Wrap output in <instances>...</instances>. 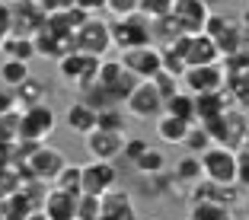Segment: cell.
I'll return each mask as SVG.
<instances>
[{
    "label": "cell",
    "instance_id": "6da1fadb",
    "mask_svg": "<svg viewBox=\"0 0 249 220\" xmlns=\"http://www.w3.org/2000/svg\"><path fill=\"white\" fill-rule=\"evenodd\" d=\"M112 29V45L115 48H141V45H154V32H150V19L144 13H128L109 19Z\"/></svg>",
    "mask_w": 249,
    "mask_h": 220
},
{
    "label": "cell",
    "instance_id": "7a4b0ae2",
    "mask_svg": "<svg viewBox=\"0 0 249 220\" xmlns=\"http://www.w3.org/2000/svg\"><path fill=\"white\" fill-rule=\"evenodd\" d=\"M99 61H103V58H96V54H87V51H77V48H71V51H67L64 58H58L54 64H58V77L67 83V86L83 89V86H89V83L96 80Z\"/></svg>",
    "mask_w": 249,
    "mask_h": 220
},
{
    "label": "cell",
    "instance_id": "3957f363",
    "mask_svg": "<svg viewBox=\"0 0 249 220\" xmlns=\"http://www.w3.org/2000/svg\"><path fill=\"white\" fill-rule=\"evenodd\" d=\"M73 48H77V51H87V54H96V58H106V51L115 48V45H112L109 19H96V16H89L80 29L73 32Z\"/></svg>",
    "mask_w": 249,
    "mask_h": 220
},
{
    "label": "cell",
    "instance_id": "277c9868",
    "mask_svg": "<svg viewBox=\"0 0 249 220\" xmlns=\"http://www.w3.org/2000/svg\"><path fill=\"white\" fill-rule=\"evenodd\" d=\"M201 169H205V179H211V182L236 185V150L211 144L201 153Z\"/></svg>",
    "mask_w": 249,
    "mask_h": 220
},
{
    "label": "cell",
    "instance_id": "5b68a950",
    "mask_svg": "<svg viewBox=\"0 0 249 220\" xmlns=\"http://www.w3.org/2000/svg\"><path fill=\"white\" fill-rule=\"evenodd\" d=\"M54 109L48 102H38L32 109H22L19 112V125H16V140H45L48 134L54 131Z\"/></svg>",
    "mask_w": 249,
    "mask_h": 220
},
{
    "label": "cell",
    "instance_id": "8992f818",
    "mask_svg": "<svg viewBox=\"0 0 249 220\" xmlns=\"http://www.w3.org/2000/svg\"><path fill=\"white\" fill-rule=\"evenodd\" d=\"M122 67L131 70L138 80H154L157 73L163 70V54L160 45H141V48H124L122 51Z\"/></svg>",
    "mask_w": 249,
    "mask_h": 220
},
{
    "label": "cell",
    "instance_id": "52a82bcc",
    "mask_svg": "<svg viewBox=\"0 0 249 220\" xmlns=\"http://www.w3.org/2000/svg\"><path fill=\"white\" fill-rule=\"evenodd\" d=\"M163 99L160 89L154 86V80H141L138 86L131 89V96L124 99V109H128V115L131 118H160L163 115Z\"/></svg>",
    "mask_w": 249,
    "mask_h": 220
},
{
    "label": "cell",
    "instance_id": "ba28073f",
    "mask_svg": "<svg viewBox=\"0 0 249 220\" xmlns=\"http://www.w3.org/2000/svg\"><path fill=\"white\" fill-rule=\"evenodd\" d=\"M227 86V67L224 64H201V67H185L182 73V89L192 96L198 93H217Z\"/></svg>",
    "mask_w": 249,
    "mask_h": 220
},
{
    "label": "cell",
    "instance_id": "9c48e42d",
    "mask_svg": "<svg viewBox=\"0 0 249 220\" xmlns=\"http://www.w3.org/2000/svg\"><path fill=\"white\" fill-rule=\"evenodd\" d=\"M169 16L176 19V26H179L182 35H198V32H205V22H208V16H211V7H208L205 0H173Z\"/></svg>",
    "mask_w": 249,
    "mask_h": 220
},
{
    "label": "cell",
    "instance_id": "30bf717a",
    "mask_svg": "<svg viewBox=\"0 0 249 220\" xmlns=\"http://www.w3.org/2000/svg\"><path fill=\"white\" fill-rule=\"evenodd\" d=\"M26 166H29V176L38 179V182L52 185L54 179H58V172L67 166V156L61 153L58 147H48V144H38L36 153L26 160Z\"/></svg>",
    "mask_w": 249,
    "mask_h": 220
},
{
    "label": "cell",
    "instance_id": "8fae6325",
    "mask_svg": "<svg viewBox=\"0 0 249 220\" xmlns=\"http://www.w3.org/2000/svg\"><path fill=\"white\" fill-rule=\"evenodd\" d=\"M124 137H128L124 131H106V128H93V131L83 137V140H87L89 160H109V163H115L118 156H122V150H124Z\"/></svg>",
    "mask_w": 249,
    "mask_h": 220
},
{
    "label": "cell",
    "instance_id": "7c38bea8",
    "mask_svg": "<svg viewBox=\"0 0 249 220\" xmlns=\"http://www.w3.org/2000/svg\"><path fill=\"white\" fill-rule=\"evenodd\" d=\"M118 188V169L109 160H89L83 166V195H99Z\"/></svg>",
    "mask_w": 249,
    "mask_h": 220
},
{
    "label": "cell",
    "instance_id": "4fadbf2b",
    "mask_svg": "<svg viewBox=\"0 0 249 220\" xmlns=\"http://www.w3.org/2000/svg\"><path fill=\"white\" fill-rule=\"evenodd\" d=\"M189 201H214V204H227V207H236L243 201V188L240 185H220V182H211V179H198L189 191Z\"/></svg>",
    "mask_w": 249,
    "mask_h": 220
},
{
    "label": "cell",
    "instance_id": "5bb4252c",
    "mask_svg": "<svg viewBox=\"0 0 249 220\" xmlns=\"http://www.w3.org/2000/svg\"><path fill=\"white\" fill-rule=\"evenodd\" d=\"M48 13L38 0H16L13 3V32L16 35H36L45 26Z\"/></svg>",
    "mask_w": 249,
    "mask_h": 220
},
{
    "label": "cell",
    "instance_id": "9a60e30c",
    "mask_svg": "<svg viewBox=\"0 0 249 220\" xmlns=\"http://www.w3.org/2000/svg\"><path fill=\"white\" fill-rule=\"evenodd\" d=\"M99 220H141L138 204L124 188H112L103 195V207H99Z\"/></svg>",
    "mask_w": 249,
    "mask_h": 220
},
{
    "label": "cell",
    "instance_id": "2e32d148",
    "mask_svg": "<svg viewBox=\"0 0 249 220\" xmlns=\"http://www.w3.org/2000/svg\"><path fill=\"white\" fill-rule=\"evenodd\" d=\"M32 45H36V58H42V61H58V58H64V54L73 48V38L71 35H58L54 29L42 26V29L32 35Z\"/></svg>",
    "mask_w": 249,
    "mask_h": 220
},
{
    "label": "cell",
    "instance_id": "e0dca14e",
    "mask_svg": "<svg viewBox=\"0 0 249 220\" xmlns=\"http://www.w3.org/2000/svg\"><path fill=\"white\" fill-rule=\"evenodd\" d=\"M77 198L80 195H71V191H61L52 185L42 198V214L48 220H77Z\"/></svg>",
    "mask_w": 249,
    "mask_h": 220
},
{
    "label": "cell",
    "instance_id": "ac0fdd59",
    "mask_svg": "<svg viewBox=\"0 0 249 220\" xmlns=\"http://www.w3.org/2000/svg\"><path fill=\"white\" fill-rule=\"evenodd\" d=\"M64 125L71 134H77V137H87L89 131L96 128V109L87 102V99H80V102H71L64 112Z\"/></svg>",
    "mask_w": 249,
    "mask_h": 220
},
{
    "label": "cell",
    "instance_id": "d6986e66",
    "mask_svg": "<svg viewBox=\"0 0 249 220\" xmlns=\"http://www.w3.org/2000/svg\"><path fill=\"white\" fill-rule=\"evenodd\" d=\"M230 105H233V102L224 96V89H217V93H198L195 96V121H211V118H220Z\"/></svg>",
    "mask_w": 249,
    "mask_h": 220
},
{
    "label": "cell",
    "instance_id": "ffe728a7",
    "mask_svg": "<svg viewBox=\"0 0 249 220\" xmlns=\"http://www.w3.org/2000/svg\"><path fill=\"white\" fill-rule=\"evenodd\" d=\"M189 128H192V121H182V118H176V115H166V112H163V115L157 118L154 131H157V137H160L163 144L182 147V140H185V134H189Z\"/></svg>",
    "mask_w": 249,
    "mask_h": 220
},
{
    "label": "cell",
    "instance_id": "44dd1931",
    "mask_svg": "<svg viewBox=\"0 0 249 220\" xmlns=\"http://www.w3.org/2000/svg\"><path fill=\"white\" fill-rule=\"evenodd\" d=\"M45 96H48V86H45V80H38V77H26V80L19 83V86L13 89V99H16V109H32V105L45 102Z\"/></svg>",
    "mask_w": 249,
    "mask_h": 220
},
{
    "label": "cell",
    "instance_id": "7402d4cb",
    "mask_svg": "<svg viewBox=\"0 0 249 220\" xmlns=\"http://www.w3.org/2000/svg\"><path fill=\"white\" fill-rule=\"evenodd\" d=\"M166 153H163L160 147H147L144 153L134 160V172H138L141 179H160L163 172H166Z\"/></svg>",
    "mask_w": 249,
    "mask_h": 220
},
{
    "label": "cell",
    "instance_id": "603a6c76",
    "mask_svg": "<svg viewBox=\"0 0 249 220\" xmlns=\"http://www.w3.org/2000/svg\"><path fill=\"white\" fill-rule=\"evenodd\" d=\"M173 179H176L179 185H195L198 179H205V169H201V156L198 153H185L176 160V166H173Z\"/></svg>",
    "mask_w": 249,
    "mask_h": 220
},
{
    "label": "cell",
    "instance_id": "cb8c5ba5",
    "mask_svg": "<svg viewBox=\"0 0 249 220\" xmlns=\"http://www.w3.org/2000/svg\"><path fill=\"white\" fill-rule=\"evenodd\" d=\"M0 51H3V58H16V61H26V64H29V61L36 58V45H32V35H16V32H10V35L3 38V45H0Z\"/></svg>",
    "mask_w": 249,
    "mask_h": 220
},
{
    "label": "cell",
    "instance_id": "d4e9b609",
    "mask_svg": "<svg viewBox=\"0 0 249 220\" xmlns=\"http://www.w3.org/2000/svg\"><path fill=\"white\" fill-rule=\"evenodd\" d=\"M163 112L182 118V121H195V96H192L189 89H179V93H173L166 102H163Z\"/></svg>",
    "mask_w": 249,
    "mask_h": 220
},
{
    "label": "cell",
    "instance_id": "484cf974",
    "mask_svg": "<svg viewBox=\"0 0 249 220\" xmlns=\"http://www.w3.org/2000/svg\"><path fill=\"white\" fill-rule=\"evenodd\" d=\"M26 77H29V64H26V61H16V58H3L0 61V86L16 89Z\"/></svg>",
    "mask_w": 249,
    "mask_h": 220
},
{
    "label": "cell",
    "instance_id": "4316f807",
    "mask_svg": "<svg viewBox=\"0 0 249 220\" xmlns=\"http://www.w3.org/2000/svg\"><path fill=\"white\" fill-rule=\"evenodd\" d=\"M189 220H233V207L214 204V201H195L189 207Z\"/></svg>",
    "mask_w": 249,
    "mask_h": 220
},
{
    "label": "cell",
    "instance_id": "83f0119b",
    "mask_svg": "<svg viewBox=\"0 0 249 220\" xmlns=\"http://www.w3.org/2000/svg\"><path fill=\"white\" fill-rule=\"evenodd\" d=\"M96 128H106V131H124V134H128V115H124L122 105L96 109Z\"/></svg>",
    "mask_w": 249,
    "mask_h": 220
},
{
    "label": "cell",
    "instance_id": "f1b7e54d",
    "mask_svg": "<svg viewBox=\"0 0 249 220\" xmlns=\"http://www.w3.org/2000/svg\"><path fill=\"white\" fill-rule=\"evenodd\" d=\"M52 185H54V188H61V191H71V195H83V166L67 163Z\"/></svg>",
    "mask_w": 249,
    "mask_h": 220
},
{
    "label": "cell",
    "instance_id": "f546056e",
    "mask_svg": "<svg viewBox=\"0 0 249 220\" xmlns=\"http://www.w3.org/2000/svg\"><path fill=\"white\" fill-rule=\"evenodd\" d=\"M211 144H214V140H211V134H208V128L201 125V121H192L189 134H185V140H182L185 153H198V156H201Z\"/></svg>",
    "mask_w": 249,
    "mask_h": 220
},
{
    "label": "cell",
    "instance_id": "4dcf8cb0",
    "mask_svg": "<svg viewBox=\"0 0 249 220\" xmlns=\"http://www.w3.org/2000/svg\"><path fill=\"white\" fill-rule=\"evenodd\" d=\"M16 125H19V109L3 112V115H0V147L13 144V140L19 137V134H16Z\"/></svg>",
    "mask_w": 249,
    "mask_h": 220
},
{
    "label": "cell",
    "instance_id": "1f68e13d",
    "mask_svg": "<svg viewBox=\"0 0 249 220\" xmlns=\"http://www.w3.org/2000/svg\"><path fill=\"white\" fill-rule=\"evenodd\" d=\"M99 207H103L99 195H80L77 198V217H99Z\"/></svg>",
    "mask_w": 249,
    "mask_h": 220
},
{
    "label": "cell",
    "instance_id": "d6a6232c",
    "mask_svg": "<svg viewBox=\"0 0 249 220\" xmlns=\"http://www.w3.org/2000/svg\"><path fill=\"white\" fill-rule=\"evenodd\" d=\"M147 147H150V144H147V137H138V134H131V137H124V150H122V156L134 166V160L144 153Z\"/></svg>",
    "mask_w": 249,
    "mask_h": 220
},
{
    "label": "cell",
    "instance_id": "836d02e7",
    "mask_svg": "<svg viewBox=\"0 0 249 220\" xmlns=\"http://www.w3.org/2000/svg\"><path fill=\"white\" fill-rule=\"evenodd\" d=\"M169 7H173V0H141L138 13H144L147 19H157V16H166Z\"/></svg>",
    "mask_w": 249,
    "mask_h": 220
},
{
    "label": "cell",
    "instance_id": "e575fe53",
    "mask_svg": "<svg viewBox=\"0 0 249 220\" xmlns=\"http://www.w3.org/2000/svg\"><path fill=\"white\" fill-rule=\"evenodd\" d=\"M236 185H240L243 191L249 188V150L246 147L236 150Z\"/></svg>",
    "mask_w": 249,
    "mask_h": 220
},
{
    "label": "cell",
    "instance_id": "d590c367",
    "mask_svg": "<svg viewBox=\"0 0 249 220\" xmlns=\"http://www.w3.org/2000/svg\"><path fill=\"white\" fill-rule=\"evenodd\" d=\"M141 0H106V10L112 16H128V13H138Z\"/></svg>",
    "mask_w": 249,
    "mask_h": 220
},
{
    "label": "cell",
    "instance_id": "8d00e7d4",
    "mask_svg": "<svg viewBox=\"0 0 249 220\" xmlns=\"http://www.w3.org/2000/svg\"><path fill=\"white\" fill-rule=\"evenodd\" d=\"M0 32L3 35L13 32V3H7V0H0Z\"/></svg>",
    "mask_w": 249,
    "mask_h": 220
},
{
    "label": "cell",
    "instance_id": "74e56055",
    "mask_svg": "<svg viewBox=\"0 0 249 220\" xmlns=\"http://www.w3.org/2000/svg\"><path fill=\"white\" fill-rule=\"evenodd\" d=\"M73 7H80V10H87L89 16H96V13H103V10H106V0H77Z\"/></svg>",
    "mask_w": 249,
    "mask_h": 220
},
{
    "label": "cell",
    "instance_id": "f35d334b",
    "mask_svg": "<svg viewBox=\"0 0 249 220\" xmlns=\"http://www.w3.org/2000/svg\"><path fill=\"white\" fill-rule=\"evenodd\" d=\"M13 109H16L13 89H7V86H0V115H3V112H13Z\"/></svg>",
    "mask_w": 249,
    "mask_h": 220
},
{
    "label": "cell",
    "instance_id": "ab89813d",
    "mask_svg": "<svg viewBox=\"0 0 249 220\" xmlns=\"http://www.w3.org/2000/svg\"><path fill=\"white\" fill-rule=\"evenodd\" d=\"M45 7V13H54V10H67V7H73L77 0H38Z\"/></svg>",
    "mask_w": 249,
    "mask_h": 220
},
{
    "label": "cell",
    "instance_id": "60d3db41",
    "mask_svg": "<svg viewBox=\"0 0 249 220\" xmlns=\"http://www.w3.org/2000/svg\"><path fill=\"white\" fill-rule=\"evenodd\" d=\"M26 220H48V217L42 214V207H36V211H29V214H26Z\"/></svg>",
    "mask_w": 249,
    "mask_h": 220
},
{
    "label": "cell",
    "instance_id": "b9f144b4",
    "mask_svg": "<svg viewBox=\"0 0 249 220\" xmlns=\"http://www.w3.org/2000/svg\"><path fill=\"white\" fill-rule=\"evenodd\" d=\"M240 204H243V211H246V217H249V188L243 191V201H240Z\"/></svg>",
    "mask_w": 249,
    "mask_h": 220
},
{
    "label": "cell",
    "instance_id": "7bdbcfd3",
    "mask_svg": "<svg viewBox=\"0 0 249 220\" xmlns=\"http://www.w3.org/2000/svg\"><path fill=\"white\" fill-rule=\"evenodd\" d=\"M243 147H246V150H249V128H246V137H243Z\"/></svg>",
    "mask_w": 249,
    "mask_h": 220
},
{
    "label": "cell",
    "instance_id": "ee69618b",
    "mask_svg": "<svg viewBox=\"0 0 249 220\" xmlns=\"http://www.w3.org/2000/svg\"><path fill=\"white\" fill-rule=\"evenodd\" d=\"M205 3H208V7H214V3H220V0H205Z\"/></svg>",
    "mask_w": 249,
    "mask_h": 220
},
{
    "label": "cell",
    "instance_id": "f6af8a7d",
    "mask_svg": "<svg viewBox=\"0 0 249 220\" xmlns=\"http://www.w3.org/2000/svg\"><path fill=\"white\" fill-rule=\"evenodd\" d=\"M77 220H99V217H77Z\"/></svg>",
    "mask_w": 249,
    "mask_h": 220
},
{
    "label": "cell",
    "instance_id": "bcb514c9",
    "mask_svg": "<svg viewBox=\"0 0 249 220\" xmlns=\"http://www.w3.org/2000/svg\"><path fill=\"white\" fill-rule=\"evenodd\" d=\"M3 38H7V35H3V32H0V45H3Z\"/></svg>",
    "mask_w": 249,
    "mask_h": 220
},
{
    "label": "cell",
    "instance_id": "7dc6e473",
    "mask_svg": "<svg viewBox=\"0 0 249 220\" xmlns=\"http://www.w3.org/2000/svg\"><path fill=\"white\" fill-rule=\"evenodd\" d=\"M7 3H16V0H7Z\"/></svg>",
    "mask_w": 249,
    "mask_h": 220
},
{
    "label": "cell",
    "instance_id": "c3c4849f",
    "mask_svg": "<svg viewBox=\"0 0 249 220\" xmlns=\"http://www.w3.org/2000/svg\"><path fill=\"white\" fill-rule=\"evenodd\" d=\"M150 220H160V217H150Z\"/></svg>",
    "mask_w": 249,
    "mask_h": 220
}]
</instances>
